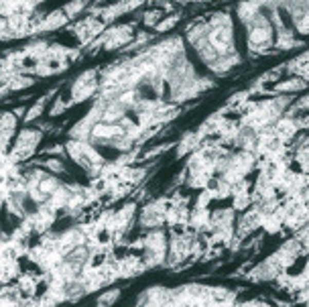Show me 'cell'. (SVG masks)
Masks as SVG:
<instances>
[{
    "mask_svg": "<svg viewBox=\"0 0 309 307\" xmlns=\"http://www.w3.org/2000/svg\"><path fill=\"white\" fill-rule=\"evenodd\" d=\"M208 43L212 45V49H216V53L226 55V53L230 51V47H232L230 27L226 25L224 29H222V27H218L216 31H212V33H210V37H208Z\"/></svg>",
    "mask_w": 309,
    "mask_h": 307,
    "instance_id": "obj_1",
    "label": "cell"
},
{
    "mask_svg": "<svg viewBox=\"0 0 309 307\" xmlns=\"http://www.w3.org/2000/svg\"><path fill=\"white\" fill-rule=\"evenodd\" d=\"M270 41V29L266 27L263 21H259L250 29V43L252 45H266Z\"/></svg>",
    "mask_w": 309,
    "mask_h": 307,
    "instance_id": "obj_2",
    "label": "cell"
},
{
    "mask_svg": "<svg viewBox=\"0 0 309 307\" xmlns=\"http://www.w3.org/2000/svg\"><path fill=\"white\" fill-rule=\"evenodd\" d=\"M89 78H94V76H92V74L82 76V78L78 80V84L74 86V98H76V100H86L89 94L94 92V80L88 82Z\"/></svg>",
    "mask_w": 309,
    "mask_h": 307,
    "instance_id": "obj_3",
    "label": "cell"
},
{
    "mask_svg": "<svg viewBox=\"0 0 309 307\" xmlns=\"http://www.w3.org/2000/svg\"><path fill=\"white\" fill-rule=\"evenodd\" d=\"M12 131H14V116L12 114H4L0 118V147H4L10 140Z\"/></svg>",
    "mask_w": 309,
    "mask_h": 307,
    "instance_id": "obj_4",
    "label": "cell"
},
{
    "mask_svg": "<svg viewBox=\"0 0 309 307\" xmlns=\"http://www.w3.org/2000/svg\"><path fill=\"white\" fill-rule=\"evenodd\" d=\"M39 140V134L33 131H25L21 134L19 142H16V153H23V151H31Z\"/></svg>",
    "mask_w": 309,
    "mask_h": 307,
    "instance_id": "obj_5",
    "label": "cell"
},
{
    "mask_svg": "<svg viewBox=\"0 0 309 307\" xmlns=\"http://www.w3.org/2000/svg\"><path fill=\"white\" fill-rule=\"evenodd\" d=\"M118 132L120 131H118L116 127H110V124H96V127L92 129L94 138H112V136H116Z\"/></svg>",
    "mask_w": 309,
    "mask_h": 307,
    "instance_id": "obj_6",
    "label": "cell"
},
{
    "mask_svg": "<svg viewBox=\"0 0 309 307\" xmlns=\"http://www.w3.org/2000/svg\"><path fill=\"white\" fill-rule=\"evenodd\" d=\"M57 187H59V183H57L53 177H45V179H41V181H39V191H41L43 195L53 193Z\"/></svg>",
    "mask_w": 309,
    "mask_h": 307,
    "instance_id": "obj_7",
    "label": "cell"
},
{
    "mask_svg": "<svg viewBox=\"0 0 309 307\" xmlns=\"http://www.w3.org/2000/svg\"><path fill=\"white\" fill-rule=\"evenodd\" d=\"M122 106H118V104H112V106H108V110L104 112V120L106 122H114V120H118L120 116H122Z\"/></svg>",
    "mask_w": 309,
    "mask_h": 307,
    "instance_id": "obj_8",
    "label": "cell"
},
{
    "mask_svg": "<svg viewBox=\"0 0 309 307\" xmlns=\"http://www.w3.org/2000/svg\"><path fill=\"white\" fill-rule=\"evenodd\" d=\"M199 55H202L206 61H214V59H216V53H214V49H212L210 43H199Z\"/></svg>",
    "mask_w": 309,
    "mask_h": 307,
    "instance_id": "obj_9",
    "label": "cell"
},
{
    "mask_svg": "<svg viewBox=\"0 0 309 307\" xmlns=\"http://www.w3.org/2000/svg\"><path fill=\"white\" fill-rule=\"evenodd\" d=\"M86 2H88V0H78V2H71V4H67V6H65V14H67V16H74V14H78V12H80V10L86 6Z\"/></svg>",
    "mask_w": 309,
    "mask_h": 307,
    "instance_id": "obj_10",
    "label": "cell"
},
{
    "mask_svg": "<svg viewBox=\"0 0 309 307\" xmlns=\"http://www.w3.org/2000/svg\"><path fill=\"white\" fill-rule=\"evenodd\" d=\"M175 21H177L175 16H169L167 21H163L161 25H157V31H167V29H171V27L175 25Z\"/></svg>",
    "mask_w": 309,
    "mask_h": 307,
    "instance_id": "obj_11",
    "label": "cell"
},
{
    "mask_svg": "<svg viewBox=\"0 0 309 307\" xmlns=\"http://www.w3.org/2000/svg\"><path fill=\"white\" fill-rule=\"evenodd\" d=\"M47 167L53 169V171H63V165H61V161H57V159H49V161H47Z\"/></svg>",
    "mask_w": 309,
    "mask_h": 307,
    "instance_id": "obj_12",
    "label": "cell"
},
{
    "mask_svg": "<svg viewBox=\"0 0 309 307\" xmlns=\"http://www.w3.org/2000/svg\"><path fill=\"white\" fill-rule=\"evenodd\" d=\"M301 86H303L301 82H289V84H279L277 89H299Z\"/></svg>",
    "mask_w": 309,
    "mask_h": 307,
    "instance_id": "obj_13",
    "label": "cell"
},
{
    "mask_svg": "<svg viewBox=\"0 0 309 307\" xmlns=\"http://www.w3.org/2000/svg\"><path fill=\"white\" fill-rule=\"evenodd\" d=\"M41 110H43V102H39V104H37V106H35V108H33L31 112H29V116H27V120H33V118H37Z\"/></svg>",
    "mask_w": 309,
    "mask_h": 307,
    "instance_id": "obj_14",
    "label": "cell"
},
{
    "mask_svg": "<svg viewBox=\"0 0 309 307\" xmlns=\"http://www.w3.org/2000/svg\"><path fill=\"white\" fill-rule=\"evenodd\" d=\"M67 293H69V295H76V297L82 295V285H69V287H67Z\"/></svg>",
    "mask_w": 309,
    "mask_h": 307,
    "instance_id": "obj_15",
    "label": "cell"
}]
</instances>
